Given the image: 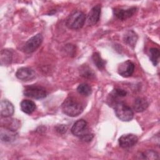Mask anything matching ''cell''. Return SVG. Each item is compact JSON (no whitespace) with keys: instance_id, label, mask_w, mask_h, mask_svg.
<instances>
[{"instance_id":"1","label":"cell","mask_w":160,"mask_h":160,"mask_svg":"<svg viewBox=\"0 0 160 160\" xmlns=\"http://www.w3.org/2000/svg\"><path fill=\"white\" fill-rule=\"evenodd\" d=\"M71 131L74 136L86 142L91 141L93 138V134L89 131L87 122L84 119H79L76 121L72 125Z\"/></svg>"},{"instance_id":"2","label":"cell","mask_w":160,"mask_h":160,"mask_svg":"<svg viewBox=\"0 0 160 160\" xmlns=\"http://www.w3.org/2000/svg\"><path fill=\"white\" fill-rule=\"evenodd\" d=\"M62 112L68 116L75 117L83 111L82 105L71 98H67L61 106Z\"/></svg>"},{"instance_id":"3","label":"cell","mask_w":160,"mask_h":160,"mask_svg":"<svg viewBox=\"0 0 160 160\" xmlns=\"http://www.w3.org/2000/svg\"><path fill=\"white\" fill-rule=\"evenodd\" d=\"M85 14L80 11H76L71 14L67 18L66 25L69 29H79L84 24Z\"/></svg>"},{"instance_id":"4","label":"cell","mask_w":160,"mask_h":160,"mask_svg":"<svg viewBox=\"0 0 160 160\" xmlns=\"http://www.w3.org/2000/svg\"><path fill=\"white\" fill-rule=\"evenodd\" d=\"M114 112L118 119L122 121H129L134 116V112L131 108L123 102L116 103Z\"/></svg>"},{"instance_id":"5","label":"cell","mask_w":160,"mask_h":160,"mask_svg":"<svg viewBox=\"0 0 160 160\" xmlns=\"http://www.w3.org/2000/svg\"><path fill=\"white\" fill-rule=\"evenodd\" d=\"M24 94L27 96L34 99H42L47 96V92L42 86L31 85L26 86L23 91Z\"/></svg>"},{"instance_id":"6","label":"cell","mask_w":160,"mask_h":160,"mask_svg":"<svg viewBox=\"0 0 160 160\" xmlns=\"http://www.w3.org/2000/svg\"><path fill=\"white\" fill-rule=\"evenodd\" d=\"M42 40L43 38L41 34H37L32 36L25 43L23 47L24 52L28 54L34 52L41 44Z\"/></svg>"},{"instance_id":"7","label":"cell","mask_w":160,"mask_h":160,"mask_svg":"<svg viewBox=\"0 0 160 160\" xmlns=\"http://www.w3.org/2000/svg\"><path fill=\"white\" fill-rule=\"evenodd\" d=\"M138 141V137L133 134H123L119 138V144L122 148H129L134 146Z\"/></svg>"},{"instance_id":"8","label":"cell","mask_w":160,"mask_h":160,"mask_svg":"<svg viewBox=\"0 0 160 160\" xmlns=\"http://www.w3.org/2000/svg\"><path fill=\"white\" fill-rule=\"evenodd\" d=\"M134 71V64L128 60L121 63L118 68V72L119 74L124 78H128L131 76Z\"/></svg>"},{"instance_id":"9","label":"cell","mask_w":160,"mask_h":160,"mask_svg":"<svg viewBox=\"0 0 160 160\" xmlns=\"http://www.w3.org/2000/svg\"><path fill=\"white\" fill-rule=\"evenodd\" d=\"M136 11V8L131 7L128 8H115L113 11L114 16L120 20H125L128 18H131L134 15Z\"/></svg>"},{"instance_id":"10","label":"cell","mask_w":160,"mask_h":160,"mask_svg":"<svg viewBox=\"0 0 160 160\" xmlns=\"http://www.w3.org/2000/svg\"><path fill=\"white\" fill-rule=\"evenodd\" d=\"M16 76L19 79L27 81L34 79L36 76V73L31 68L23 67L18 69L16 73Z\"/></svg>"},{"instance_id":"11","label":"cell","mask_w":160,"mask_h":160,"mask_svg":"<svg viewBox=\"0 0 160 160\" xmlns=\"http://www.w3.org/2000/svg\"><path fill=\"white\" fill-rule=\"evenodd\" d=\"M100 14L101 6L99 4H98L94 6L88 13L87 17V22L88 25L92 26L96 24L100 19Z\"/></svg>"},{"instance_id":"12","label":"cell","mask_w":160,"mask_h":160,"mask_svg":"<svg viewBox=\"0 0 160 160\" xmlns=\"http://www.w3.org/2000/svg\"><path fill=\"white\" fill-rule=\"evenodd\" d=\"M0 113L2 118H9L12 116L14 111V108L12 104L6 99H3L1 101Z\"/></svg>"},{"instance_id":"13","label":"cell","mask_w":160,"mask_h":160,"mask_svg":"<svg viewBox=\"0 0 160 160\" xmlns=\"http://www.w3.org/2000/svg\"><path fill=\"white\" fill-rule=\"evenodd\" d=\"M18 133L16 131L4 128L1 130V139L3 142H10L16 140Z\"/></svg>"},{"instance_id":"14","label":"cell","mask_w":160,"mask_h":160,"mask_svg":"<svg viewBox=\"0 0 160 160\" xmlns=\"http://www.w3.org/2000/svg\"><path fill=\"white\" fill-rule=\"evenodd\" d=\"M149 106V103L146 99L142 98H136L133 103V109L136 112H141L145 111Z\"/></svg>"},{"instance_id":"15","label":"cell","mask_w":160,"mask_h":160,"mask_svg":"<svg viewBox=\"0 0 160 160\" xmlns=\"http://www.w3.org/2000/svg\"><path fill=\"white\" fill-rule=\"evenodd\" d=\"M21 110L26 114H31L36 109L35 103L31 100L24 99L21 101L20 104Z\"/></svg>"},{"instance_id":"16","label":"cell","mask_w":160,"mask_h":160,"mask_svg":"<svg viewBox=\"0 0 160 160\" xmlns=\"http://www.w3.org/2000/svg\"><path fill=\"white\" fill-rule=\"evenodd\" d=\"M124 41L131 48H134L136 43L138 36L133 31H128L124 35L123 38Z\"/></svg>"},{"instance_id":"17","label":"cell","mask_w":160,"mask_h":160,"mask_svg":"<svg viewBox=\"0 0 160 160\" xmlns=\"http://www.w3.org/2000/svg\"><path fill=\"white\" fill-rule=\"evenodd\" d=\"M12 60V53L8 49H3L1 52V65H8L11 63Z\"/></svg>"},{"instance_id":"18","label":"cell","mask_w":160,"mask_h":160,"mask_svg":"<svg viewBox=\"0 0 160 160\" xmlns=\"http://www.w3.org/2000/svg\"><path fill=\"white\" fill-rule=\"evenodd\" d=\"M92 59L94 62V64L96 65V66L99 69H102L104 68L105 64H106V61L102 59L101 57L100 54L99 52H94L93 53L92 56Z\"/></svg>"},{"instance_id":"19","label":"cell","mask_w":160,"mask_h":160,"mask_svg":"<svg viewBox=\"0 0 160 160\" xmlns=\"http://www.w3.org/2000/svg\"><path fill=\"white\" fill-rule=\"evenodd\" d=\"M159 55H160V52H159V49L152 48L149 49V59L154 66H156L158 64L159 62Z\"/></svg>"},{"instance_id":"20","label":"cell","mask_w":160,"mask_h":160,"mask_svg":"<svg viewBox=\"0 0 160 160\" xmlns=\"http://www.w3.org/2000/svg\"><path fill=\"white\" fill-rule=\"evenodd\" d=\"M139 159H159L158 153L154 150H147L143 152L140 153Z\"/></svg>"},{"instance_id":"21","label":"cell","mask_w":160,"mask_h":160,"mask_svg":"<svg viewBox=\"0 0 160 160\" xmlns=\"http://www.w3.org/2000/svg\"><path fill=\"white\" fill-rule=\"evenodd\" d=\"M77 91L79 94L82 96H88L91 94L92 89L89 84L86 83H82L78 86Z\"/></svg>"},{"instance_id":"22","label":"cell","mask_w":160,"mask_h":160,"mask_svg":"<svg viewBox=\"0 0 160 160\" xmlns=\"http://www.w3.org/2000/svg\"><path fill=\"white\" fill-rule=\"evenodd\" d=\"M18 126H19V122L16 121V119H7L5 120L4 128L16 131V129L18 128Z\"/></svg>"},{"instance_id":"23","label":"cell","mask_w":160,"mask_h":160,"mask_svg":"<svg viewBox=\"0 0 160 160\" xmlns=\"http://www.w3.org/2000/svg\"><path fill=\"white\" fill-rule=\"evenodd\" d=\"M127 92L126 91H124V89H119V88H116L115 89H114L111 94H110V96L112 97V98L114 99V98H121V97H124L126 96Z\"/></svg>"},{"instance_id":"24","label":"cell","mask_w":160,"mask_h":160,"mask_svg":"<svg viewBox=\"0 0 160 160\" xmlns=\"http://www.w3.org/2000/svg\"><path fill=\"white\" fill-rule=\"evenodd\" d=\"M82 76L84 77H86V78H91L92 76H94V74L90 69L85 68V69H84L82 70Z\"/></svg>"},{"instance_id":"25","label":"cell","mask_w":160,"mask_h":160,"mask_svg":"<svg viewBox=\"0 0 160 160\" xmlns=\"http://www.w3.org/2000/svg\"><path fill=\"white\" fill-rule=\"evenodd\" d=\"M56 129L59 133H64V132H66L67 130V126L64 124L58 125L56 127Z\"/></svg>"}]
</instances>
